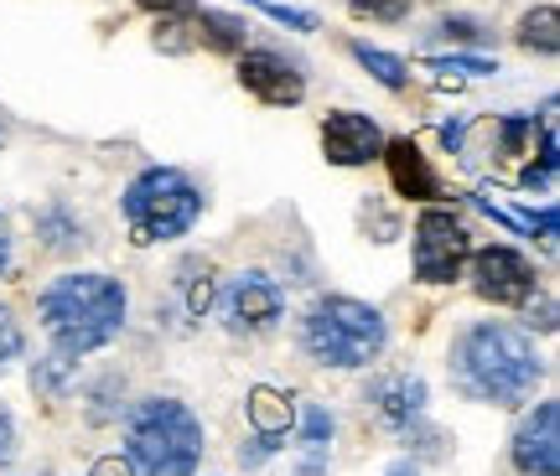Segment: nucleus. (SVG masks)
Masks as SVG:
<instances>
[{
  "instance_id": "obj_13",
  "label": "nucleus",
  "mask_w": 560,
  "mask_h": 476,
  "mask_svg": "<svg viewBox=\"0 0 560 476\" xmlns=\"http://www.w3.org/2000/svg\"><path fill=\"white\" fill-rule=\"evenodd\" d=\"M192 32L213 52H244V41H249V26L240 16H223V11H192Z\"/></svg>"
},
{
  "instance_id": "obj_26",
  "label": "nucleus",
  "mask_w": 560,
  "mask_h": 476,
  "mask_svg": "<svg viewBox=\"0 0 560 476\" xmlns=\"http://www.w3.org/2000/svg\"><path fill=\"white\" fill-rule=\"evenodd\" d=\"M89 476H136V472H130V461L125 456H104V461H94V472Z\"/></svg>"
},
{
  "instance_id": "obj_8",
  "label": "nucleus",
  "mask_w": 560,
  "mask_h": 476,
  "mask_svg": "<svg viewBox=\"0 0 560 476\" xmlns=\"http://www.w3.org/2000/svg\"><path fill=\"white\" fill-rule=\"evenodd\" d=\"M472 264V290L482 300H493V306H524V300L535 296V264L520 254V249H509V243H488L478 254H467Z\"/></svg>"
},
{
  "instance_id": "obj_21",
  "label": "nucleus",
  "mask_w": 560,
  "mask_h": 476,
  "mask_svg": "<svg viewBox=\"0 0 560 476\" xmlns=\"http://www.w3.org/2000/svg\"><path fill=\"white\" fill-rule=\"evenodd\" d=\"M249 5H260L270 21H280V26H291V32H317V16L312 11H291V5H276V0H249Z\"/></svg>"
},
{
  "instance_id": "obj_3",
  "label": "nucleus",
  "mask_w": 560,
  "mask_h": 476,
  "mask_svg": "<svg viewBox=\"0 0 560 476\" xmlns=\"http://www.w3.org/2000/svg\"><path fill=\"white\" fill-rule=\"evenodd\" d=\"M125 461L140 476H192L202 461V419L177 398H140L125 425Z\"/></svg>"
},
{
  "instance_id": "obj_16",
  "label": "nucleus",
  "mask_w": 560,
  "mask_h": 476,
  "mask_svg": "<svg viewBox=\"0 0 560 476\" xmlns=\"http://www.w3.org/2000/svg\"><path fill=\"white\" fill-rule=\"evenodd\" d=\"M420 404H425V383L420 378H400V383L384 389V419L389 425H410L420 415Z\"/></svg>"
},
{
  "instance_id": "obj_15",
  "label": "nucleus",
  "mask_w": 560,
  "mask_h": 476,
  "mask_svg": "<svg viewBox=\"0 0 560 476\" xmlns=\"http://www.w3.org/2000/svg\"><path fill=\"white\" fill-rule=\"evenodd\" d=\"M520 47L529 52H560V21H556V5H535L529 16L520 21Z\"/></svg>"
},
{
  "instance_id": "obj_9",
  "label": "nucleus",
  "mask_w": 560,
  "mask_h": 476,
  "mask_svg": "<svg viewBox=\"0 0 560 476\" xmlns=\"http://www.w3.org/2000/svg\"><path fill=\"white\" fill-rule=\"evenodd\" d=\"M322 156L332 166H369L374 156H384V135L369 115H353V109H338L322 124Z\"/></svg>"
},
{
  "instance_id": "obj_20",
  "label": "nucleus",
  "mask_w": 560,
  "mask_h": 476,
  "mask_svg": "<svg viewBox=\"0 0 560 476\" xmlns=\"http://www.w3.org/2000/svg\"><path fill=\"white\" fill-rule=\"evenodd\" d=\"M21 347H26V342H21L16 317H11V306H0V373H5V368L21 357Z\"/></svg>"
},
{
  "instance_id": "obj_28",
  "label": "nucleus",
  "mask_w": 560,
  "mask_h": 476,
  "mask_svg": "<svg viewBox=\"0 0 560 476\" xmlns=\"http://www.w3.org/2000/svg\"><path fill=\"white\" fill-rule=\"evenodd\" d=\"M384 476H420V466H416V461H395Z\"/></svg>"
},
{
  "instance_id": "obj_18",
  "label": "nucleus",
  "mask_w": 560,
  "mask_h": 476,
  "mask_svg": "<svg viewBox=\"0 0 560 476\" xmlns=\"http://www.w3.org/2000/svg\"><path fill=\"white\" fill-rule=\"evenodd\" d=\"M327 440H332L327 404H306V409H301V445H306V451H327Z\"/></svg>"
},
{
  "instance_id": "obj_1",
  "label": "nucleus",
  "mask_w": 560,
  "mask_h": 476,
  "mask_svg": "<svg viewBox=\"0 0 560 476\" xmlns=\"http://www.w3.org/2000/svg\"><path fill=\"white\" fill-rule=\"evenodd\" d=\"M545 378V357L509 321H478L452 342V383L472 404H529Z\"/></svg>"
},
{
  "instance_id": "obj_25",
  "label": "nucleus",
  "mask_w": 560,
  "mask_h": 476,
  "mask_svg": "<svg viewBox=\"0 0 560 476\" xmlns=\"http://www.w3.org/2000/svg\"><path fill=\"white\" fill-rule=\"evenodd\" d=\"M16 456V425H11V415L0 409V466Z\"/></svg>"
},
{
  "instance_id": "obj_4",
  "label": "nucleus",
  "mask_w": 560,
  "mask_h": 476,
  "mask_svg": "<svg viewBox=\"0 0 560 476\" xmlns=\"http://www.w3.org/2000/svg\"><path fill=\"white\" fill-rule=\"evenodd\" d=\"M384 342H389L384 317L353 296H322L301 321V347L322 368H369L384 353Z\"/></svg>"
},
{
  "instance_id": "obj_7",
  "label": "nucleus",
  "mask_w": 560,
  "mask_h": 476,
  "mask_svg": "<svg viewBox=\"0 0 560 476\" xmlns=\"http://www.w3.org/2000/svg\"><path fill=\"white\" fill-rule=\"evenodd\" d=\"M219 311H223V326L240 332V337H255V332H270L285 311V290L265 270H244L223 285L219 296Z\"/></svg>"
},
{
  "instance_id": "obj_14",
  "label": "nucleus",
  "mask_w": 560,
  "mask_h": 476,
  "mask_svg": "<svg viewBox=\"0 0 560 476\" xmlns=\"http://www.w3.org/2000/svg\"><path fill=\"white\" fill-rule=\"evenodd\" d=\"M291 398L285 394H276V389H255L249 394V425L260 430V436H270V440H285V430H291Z\"/></svg>"
},
{
  "instance_id": "obj_27",
  "label": "nucleus",
  "mask_w": 560,
  "mask_h": 476,
  "mask_svg": "<svg viewBox=\"0 0 560 476\" xmlns=\"http://www.w3.org/2000/svg\"><path fill=\"white\" fill-rule=\"evenodd\" d=\"M11 270V228H5V218H0V275Z\"/></svg>"
},
{
  "instance_id": "obj_24",
  "label": "nucleus",
  "mask_w": 560,
  "mask_h": 476,
  "mask_svg": "<svg viewBox=\"0 0 560 476\" xmlns=\"http://www.w3.org/2000/svg\"><path fill=\"white\" fill-rule=\"evenodd\" d=\"M140 11H151V16H177V11H192V0H136Z\"/></svg>"
},
{
  "instance_id": "obj_12",
  "label": "nucleus",
  "mask_w": 560,
  "mask_h": 476,
  "mask_svg": "<svg viewBox=\"0 0 560 476\" xmlns=\"http://www.w3.org/2000/svg\"><path fill=\"white\" fill-rule=\"evenodd\" d=\"M384 160H389V181H395V192H400V198H416V202L441 198V181H436V171H431V160L420 156L416 140H395V145H384Z\"/></svg>"
},
{
  "instance_id": "obj_5",
  "label": "nucleus",
  "mask_w": 560,
  "mask_h": 476,
  "mask_svg": "<svg viewBox=\"0 0 560 476\" xmlns=\"http://www.w3.org/2000/svg\"><path fill=\"white\" fill-rule=\"evenodd\" d=\"M120 207H125V223H130L136 243H166V238H182L198 223L202 192L177 166H151V171H140L125 187Z\"/></svg>"
},
{
  "instance_id": "obj_6",
  "label": "nucleus",
  "mask_w": 560,
  "mask_h": 476,
  "mask_svg": "<svg viewBox=\"0 0 560 476\" xmlns=\"http://www.w3.org/2000/svg\"><path fill=\"white\" fill-rule=\"evenodd\" d=\"M467 254H472V234L462 228V218L441 207H425L416 218V275L425 285H452L467 270Z\"/></svg>"
},
{
  "instance_id": "obj_11",
  "label": "nucleus",
  "mask_w": 560,
  "mask_h": 476,
  "mask_svg": "<svg viewBox=\"0 0 560 476\" xmlns=\"http://www.w3.org/2000/svg\"><path fill=\"white\" fill-rule=\"evenodd\" d=\"M240 83L260 104H276V109H291V104H301V94H306V79L296 73V62H285L280 52H244Z\"/></svg>"
},
{
  "instance_id": "obj_2",
  "label": "nucleus",
  "mask_w": 560,
  "mask_h": 476,
  "mask_svg": "<svg viewBox=\"0 0 560 476\" xmlns=\"http://www.w3.org/2000/svg\"><path fill=\"white\" fill-rule=\"evenodd\" d=\"M125 285L109 275H62L37 296V317L52 337V362L73 368L125 332Z\"/></svg>"
},
{
  "instance_id": "obj_17",
  "label": "nucleus",
  "mask_w": 560,
  "mask_h": 476,
  "mask_svg": "<svg viewBox=\"0 0 560 476\" xmlns=\"http://www.w3.org/2000/svg\"><path fill=\"white\" fill-rule=\"evenodd\" d=\"M353 58L374 73V79L384 83V88H405V62L389 58V52H380V47H369V41H353Z\"/></svg>"
},
{
  "instance_id": "obj_23",
  "label": "nucleus",
  "mask_w": 560,
  "mask_h": 476,
  "mask_svg": "<svg viewBox=\"0 0 560 476\" xmlns=\"http://www.w3.org/2000/svg\"><path fill=\"white\" fill-rule=\"evenodd\" d=\"M441 37H452V41H482L488 32H482V21L457 16V21H441Z\"/></svg>"
},
{
  "instance_id": "obj_19",
  "label": "nucleus",
  "mask_w": 560,
  "mask_h": 476,
  "mask_svg": "<svg viewBox=\"0 0 560 476\" xmlns=\"http://www.w3.org/2000/svg\"><path fill=\"white\" fill-rule=\"evenodd\" d=\"M353 16H369V21H405L416 0H348Z\"/></svg>"
},
{
  "instance_id": "obj_10",
  "label": "nucleus",
  "mask_w": 560,
  "mask_h": 476,
  "mask_svg": "<svg viewBox=\"0 0 560 476\" xmlns=\"http://www.w3.org/2000/svg\"><path fill=\"white\" fill-rule=\"evenodd\" d=\"M560 404L556 398H545L535 404V415L520 425V436H514V466L524 476H560Z\"/></svg>"
},
{
  "instance_id": "obj_22",
  "label": "nucleus",
  "mask_w": 560,
  "mask_h": 476,
  "mask_svg": "<svg viewBox=\"0 0 560 476\" xmlns=\"http://www.w3.org/2000/svg\"><path fill=\"white\" fill-rule=\"evenodd\" d=\"M436 73H499V62H482V58H431Z\"/></svg>"
}]
</instances>
